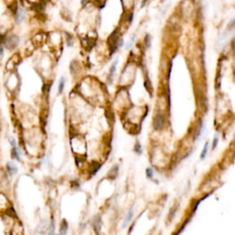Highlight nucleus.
<instances>
[{"label":"nucleus","mask_w":235,"mask_h":235,"mask_svg":"<svg viewBox=\"0 0 235 235\" xmlns=\"http://www.w3.org/2000/svg\"><path fill=\"white\" fill-rule=\"evenodd\" d=\"M18 42H19V39H18V37L13 35V36L8 37V39L5 40L4 43H5V46L7 47L8 49H9V50H13V49H15L16 47L18 46Z\"/></svg>","instance_id":"f257e3e1"},{"label":"nucleus","mask_w":235,"mask_h":235,"mask_svg":"<svg viewBox=\"0 0 235 235\" xmlns=\"http://www.w3.org/2000/svg\"><path fill=\"white\" fill-rule=\"evenodd\" d=\"M49 233L50 234H53V233H54V223H53V221L51 223V226H50V230H49Z\"/></svg>","instance_id":"9d476101"},{"label":"nucleus","mask_w":235,"mask_h":235,"mask_svg":"<svg viewBox=\"0 0 235 235\" xmlns=\"http://www.w3.org/2000/svg\"><path fill=\"white\" fill-rule=\"evenodd\" d=\"M25 18V11L22 8H18L15 13V21L17 24H20V23L24 20Z\"/></svg>","instance_id":"f03ea898"},{"label":"nucleus","mask_w":235,"mask_h":235,"mask_svg":"<svg viewBox=\"0 0 235 235\" xmlns=\"http://www.w3.org/2000/svg\"><path fill=\"white\" fill-rule=\"evenodd\" d=\"M147 2H148V0H143V1H142V7H144Z\"/></svg>","instance_id":"ddd939ff"},{"label":"nucleus","mask_w":235,"mask_h":235,"mask_svg":"<svg viewBox=\"0 0 235 235\" xmlns=\"http://www.w3.org/2000/svg\"><path fill=\"white\" fill-rule=\"evenodd\" d=\"M217 143H218V139L215 138V139H214V143H213V149L216 147V144H217Z\"/></svg>","instance_id":"9b49d317"},{"label":"nucleus","mask_w":235,"mask_h":235,"mask_svg":"<svg viewBox=\"0 0 235 235\" xmlns=\"http://www.w3.org/2000/svg\"><path fill=\"white\" fill-rule=\"evenodd\" d=\"M67 227H68V224L66 222L65 220H63L61 223V229H60V233L61 234H65L66 231H67Z\"/></svg>","instance_id":"39448f33"},{"label":"nucleus","mask_w":235,"mask_h":235,"mask_svg":"<svg viewBox=\"0 0 235 235\" xmlns=\"http://www.w3.org/2000/svg\"><path fill=\"white\" fill-rule=\"evenodd\" d=\"M131 217H132V211L130 210V212H129V214L127 215V217H126V219H125V221H124V222H123V227H125L127 224H128V222L130 221V219H131Z\"/></svg>","instance_id":"6e6552de"},{"label":"nucleus","mask_w":235,"mask_h":235,"mask_svg":"<svg viewBox=\"0 0 235 235\" xmlns=\"http://www.w3.org/2000/svg\"><path fill=\"white\" fill-rule=\"evenodd\" d=\"M207 151H208V143L205 144V147H204V149H203V151H202V153H201V155H200V158H201V159L205 158L206 153H207Z\"/></svg>","instance_id":"1a4fd4ad"},{"label":"nucleus","mask_w":235,"mask_h":235,"mask_svg":"<svg viewBox=\"0 0 235 235\" xmlns=\"http://www.w3.org/2000/svg\"><path fill=\"white\" fill-rule=\"evenodd\" d=\"M3 53H3V47L0 46V56L2 57V56H3Z\"/></svg>","instance_id":"f8f14e48"},{"label":"nucleus","mask_w":235,"mask_h":235,"mask_svg":"<svg viewBox=\"0 0 235 235\" xmlns=\"http://www.w3.org/2000/svg\"><path fill=\"white\" fill-rule=\"evenodd\" d=\"M164 125V120L162 116H157L154 121H153V127L156 129V130H160L163 127Z\"/></svg>","instance_id":"7ed1b4c3"},{"label":"nucleus","mask_w":235,"mask_h":235,"mask_svg":"<svg viewBox=\"0 0 235 235\" xmlns=\"http://www.w3.org/2000/svg\"><path fill=\"white\" fill-rule=\"evenodd\" d=\"M12 157L17 159V160H19V153H18V150L17 146L12 147Z\"/></svg>","instance_id":"423d86ee"},{"label":"nucleus","mask_w":235,"mask_h":235,"mask_svg":"<svg viewBox=\"0 0 235 235\" xmlns=\"http://www.w3.org/2000/svg\"><path fill=\"white\" fill-rule=\"evenodd\" d=\"M7 168H8V172L9 173L10 175H15V174L18 173L17 166H14V164H13L12 163H10V162H8V163H7Z\"/></svg>","instance_id":"20e7f679"},{"label":"nucleus","mask_w":235,"mask_h":235,"mask_svg":"<svg viewBox=\"0 0 235 235\" xmlns=\"http://www.w3.org/2000/svg\"><path fill=\"white\" fill-rule=\"evenodd\" d=\"M63 86H64V78L61 77L60 81H59V86H58V93L61 94L63 90Z\"/></svg>","instance_id":"0eeeda50"}]
</instances>
